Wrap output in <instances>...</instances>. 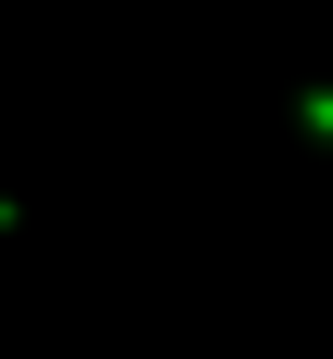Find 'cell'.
I'll list each match as a JSON object with an SVG mask.
<instances>
[{"label": "cell", "mask_w": 333, "mask_h": 359, "mask_svg": "<svg viewBox=\"0 0 333 359\" xmlns=\"http://www.w3.org/2000/svg\"><path fill=\"white\" fill-rule=\"evenodd\" d=\"M295 116H308V142H333V90H308V103H295Z\"/></svg>", "instance_id": "cell-1"}, {"label": "cell", "mask_w": 333, "mask_h": 359, "mask_svg": "<svg viewBox=\"0 0 333 359\" xmlns=\"http://www.w3.org/2000/svg\"><path fill=\"white\" fill-rule=\"evenodd\" d=\"M13 218H26V205H13V193H0V231H13Z\"/></svg>", "instance_id": "cell-2"}]
</instances>
